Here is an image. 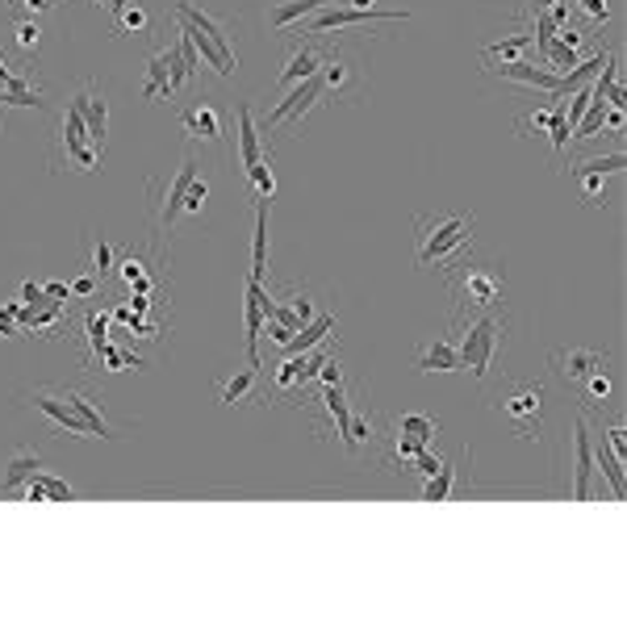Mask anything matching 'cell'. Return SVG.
<instances>
[{
  "instance_id": "obj_1",
  "label": "cell",
  "mask_w": 627,
  "mask_h": 627,
  "mask_svg": "<svg viewBox=\"0 0 627 627\" xmlns=\"http://www.w3.org/2000/svg\"><path fill=\"white\" fill-rule=\"evenodd\" d=\"M473 214H418L414 218V243H418V268H448L460 251L473 247Z\"/></svg>"
},
{
  "instance_id": "obj_2",
  "label": "cell",
  "mask_w": 627,
  "mask_h": 627,
  "mask_svg": "<svg viewBox=\"0 0 627 627\" xmlns=\"http://www.w3.org/2000/svg\"><path fill=\"white\" fill-rule=\"evenodd\" d=\"M448 293H452V314H464V310H494L498 297H502V285H506V268L502 264H481V260H452L448 268Z\"/></svg>"
},
{
  "instance_id": "obj_3",
  "label": "cell",
  "mask_w": 627,
  "mask_h": 627,
  "mask_svg": "<svg viewBox=\"0 0 627 627\" xmlns=\"http://www.w3.org/2000/svg\"><path fill=\"white\" fill-rule=\"evenodd\" d=\"M494 414L506 418V427L519 439H540V418H544V385L540 381H519L506 377L502 389H494Z\"/></svg>"
},
{
  "instance_id": "obj_4",
  "label": "cell",
  "mask_w": 627,
  "mask_h": 627,
  "mask_svg": "<svg viewBox=\"0 0 627 627\" xmlns=\"http://www.w3.org/2000/svg\"><path fill=\"white\" fill-rule=\"evenodd\" d=\"M506 310L502 314H481V318H473L469 327L464 322H452V335H460V343H456V356H460V368H469V373L477 377V381H485L490 377V360H494V352H498V343H502V335H506Z\"/></svg>"
},
{
  "instance_id": "obj_5",
  "label": "cell",
  "mask_w": 627,
  "mask_h": 627,
  "mask_svg": "<svg viewBox=\"0 0 627 627\" xmlns=\"http://www.w3.org/2000/svg\"><path fill=\"white\" fill-rule=\"evenodd\" d=\"M318 84H322V101H327V105L360 101V92H364V59H360V51L352 42H335V46L322 51Z\"/></svg>"
},
{
  "instance_id": "obj_6",
  "label": "cell",
  "mask_w": 627,
  "mask_h": 627,
  "mask_svg": "<svg viewBox=\"0 0 627 627\" xmlns=\"http://www.w3.org/2000/svg\"><path fill=\"white\" fill-rule=\"evenodd\" d=\"M101 155H105V147H97V143L88 138L84 113H80L76 105H67L63 126H59V143H55V151H51L55 172H59L63 164L76 168V172H97V168H101Z\"/></svg>"
},
{
  "instance_id": "obj_7",
  "label": "cell",
  "mask_w": 627,
  "mask_h": 627,
  "mask_svg": "<svg viewBox=\"0 0 627 627\" xmlns=\"http://www.w3.org/2000/svg\"><path fill=\"white\" fill-rule=\"evenodd\" d=\"M176 21H189V26H193L201 38L214 42L230 63H239V59H235V21L209 13L205 0H176Z\"/></svg>"
},
{
  "instance_id": "obj_8",
  "label": "cell",
  "mask_w": 627,
  "mask_h": 627,
  "mask_svg": "<svg viewBox=\"0 0 627 627\" xmlns=\"http://www.w3.org/2000/svg\"><path fill=\"white\" fill-rule=\"evenodd\" d=\"M381 21H410V13H389V9H318V17L314 21H301V34H310V38H318V34H331V30H356V26H381Z\"/></svg>"
},
{
  "instance_id": "obj_9",
  "label": "cell",
  "mask_w": 627,
  "mask_h": 627,
  "mask_svg": "<svg viewBox=\"0 0 627 627\" xmlns=\"http://www.w3.org/2000/svg\"><path fill=\"white\" fill-rule=\"evenodd\" d=\"M26 402H30L38 414L51 418V427H55L59 435H80V439L92 435V427L84 423V414L76 410V402L67 398V389H34V393H26Z\"/></svg>"
},
{
  "instance_id": "obj_10",
  "label": "cell",
  "mask_w": 627,
  "mask_h": 627,
  "mask_svg": "<svg viewBox=\"0 0 627 627\" xmlns=\"http://www.w3.org/2000/svg\"><path fill=\"white\" fill-rule=\"evenodd\" d=\"M272 310V289L264 281L247 276V293H243V331H247V364L264 368L260 360V335H264V322Z\"/></svg>"
},
{
  "instance_id": "obj_11",
  "label": "cell",
  "mask_w": 627,
  "mask_h": 627,
  "mask_svg": "<svg viewBox=\"0 0 627 627\" xmlns=\"http://www.w3.org/2000/svg\"><path fill=\"white\" fill-rule=\"evenodd\" d=\"M193 180H197V159H193V151H184L172 184L164 189V197L155 201V235H168V230H172V222L180 218V209H184V197H189V189H193Z\"/></svg>"
},
{
  "instance_id": "obj_12",
  "label": "cell",
  "mask_w": 627,
  "mask_h": 627,
  "mask_svg": "<svg viewBox=\"0 0 627 627\" xmlns=\"http://www.w3.org/2000/svg\"><path fill=\"white\" fill-rule=\"evenodd\" d=\"M318 101H322V84H318V72H314L310 80H301V84H293V88H289V97H285V101L276 105V109L268 113V118L260 122V134H276L285 122H289V126H297V122L306 118V113H310Z\"/></svg>"
},
{
  "instance_id": "obj_13",
  "label": "cell",
  "mask_w": 627,
  "mask_h": 627,
  "mask_svg": "<svg viewBox=\"0 0 627 627\" xmlns=\"http://www.w3.org/2000/svg\"><path fill=\"white\" fill-rule=\"evenodd\" d=\"M607 352H598V347H556V352L548 356L552 373L569 381V385H582L590 373H598V368H607Z\"/></svg>"
},
{
  "instance_id": "obj_14",
  "label": "cell",
  "mask_w": 627,
  "mask_h": 627,
  "mask_svg": "<svg viewBox=\"0 0 627 627\" xmlns=\"http://www.w3.org/2000/svg\"><path fill=\"white\" fill-rule=\"evenodd\" d=\"M180 130L189 134V138H201V143L226 147V122H222L218 105L209 101V97H201V101H193V105L180 109Z\"/></svg>"
},
{
  "instance_id": "obj_15",
  "label": "cell",
  "mask_w": 627,
  "mask_h": 627,
  "mask_svg": "<svg viewBox=\"0 0 627 627\" xmlns=\"http://www.w3.org/2000/svg\"><path fill=\"white\" fill-rule=\"evenodd\" d=\"M594 448H590V427L586 414H577V431H573V502H590L594 490Z\"/></svg>"
},
{
  "instance_id": "obj_16",
  "label": "cell",
  "mask_w": 627,
  "mask_h": 627,
  "mask_svg": "<svg viewBox=\"0 0 627 627\" xmlns=\"http://www.w3.org/2000/svg\"><path fill=\"white\" fill-rule=\"evenodd\" d=\"M485 72L498 76V80H510V84H527V88H544L548 97L561 84V72H552V67H536L527 59H510V63H485Z\"/></svg>"
},
{
  "instance_id": "obj_17",
  "label": "cell",
  "mask_w": 627,
  "mask_h": 627,
  "mask_svg": "<svg viewBox=\"0 0 627 627\" xmlns=\"http://www.w3.org/2000/svg\"><path fill=\"white\" fill-rule=\"evenodd\" d=\"M72 105L84 113L88 138H92L97 147H105V134H109V101H105V92H101L97 84H84L76 97H72Z\"/></svg>"
},
{
  "instance_id": "obj_18",
  "label": "cell",
  "mask_w": 627,
  "mask_h": 627,
  "mask_svg": "<svg viewBox=\"0 0 627 627\" xmlns=\"http://www.w3.org/2000/svg\"><path fill=\"white\" fill-rule=\"evenodd\" d=\"M172 59H176V42L172 46H159V51L147 59V84H143V97L147 101H172L176 88H172Z\"/></svg>"
},
{
  "instance_id": "obj_19",
  "label": "cell",
  "mask_w": 627,
  "mask_h": 627,
  "mask_svg": "<svg viewBox=\"0 0 627 627\" xmlns=\"http://www.w3.org/2000/svg\"><path fill=\"white\" fill-rule=\"evenodd\" d=\"M318 67H322V46H318L314 38H301V42L293 46V55H289V63H285L281 80H276V88H293V84H301V80H310Z\"/></svg>"
},
{
  "instance_id": "obj_20",
  "label": "cell",
  "mask_w": 627,
  "mask_h": 627,
  "mask_svg": "<svg viewBox=\"0 0 627 627\" xmlns=\"http://www.w3.org/2000/svg\"><path fill=\"white\" fill-rule=\"evenodd\" d=\"M327 5H331V0H272V5H268V26H272L276 34H289V30H297L310 13L327 9Z\"/></svg>"
},
{
  "instance_id": "obj_21",
  "label": "cell",
  "mask_w": 627,
  "mask_h": 627,
  "mask_svg": "<svg viewBox=\"0 0 627 627\" xmlns=\"http://www.w3.org/2000/svg\"><path fill=\"white\" fill-rule=\"evenodd\" d=\"M268 151L272 147H264V134L255 126V109H251V101H243L239 105V168L247 172L251 164H260Z\"/></svg>"
},
{
  "instance_id": "obj_22",
  "label": "cell",
  "mask_w": 627,
  "mask_h": 627,
  "mask_svg": "<svg viewBox=\"0 0 627 627\" xmlns=\"http://www.w3.org/2000/svg\"><path fill=\"white\" fill-rule=\"evenodd\" d=\"M414 364L423 373H460V356L452 339H435V343H418L414 347Z\"/></svg>"
},
{
  "instance_id": "obj_23",
  "label": "cell",
  "mask_w": 627,
  "mask_h": 627,
  "mask_svg": "<svg viewBox=\"0 0 627 627\" xmlns=\"http://www.w3.org/2000/svg\"><path fill=\"white\" fill-rule=\"evenodd\" d=\"M42 469L38 452H13L5 473H0V494H26V485L34 481V473Z\"/></svg>"
},
{
  "instance_id": "obj_24",
  "label": "cell",
  "mask_w": 627,
  "mask_h": 627,
  "mask_svg": "<svg viewBox=\"0 0 627 627\" xmlns=\"http://www.w3.org/2000/svg\"><path fill=\"white\" fill-rule=\"evenodd\" d=\"M268 209H272L268 197H255V235H251V272H247L255 281L268 276Z\"/></svg>"
},
{
  "instance_id": "obj_25",
  "label": "cell",
  "mask_w": 627,
  "mask_h": 627,
  "mask_svg": "<svg viewBox=\"0 0 627 627\" xmlns=\"http://www.w3.org/2000/svg\"><path fill=\"white\" fill-rule=\"evenodd\" d=\"M331 331H335V314H331V310H327V314H314V318L306 322V327H301V331H297V335L285 343V352H289V356L310 352V347H318V343L327 339Z\"/></svg>"
},
{
  "instance_id": "obj_26",
  "label": "cell",
  "mask_w": 627,
  "mask_h": 627,
  "mask_svg": "<svg viewBox=\"0 0 627 627\" xmlns=\"http://www.w3.org/2000/svg\"><path fill=\"white\" fill-rule=\"evenodd\" d=\"M255 389H260V368L247 364V368H239V373L230 377V381H218V398H222L226 406H243Z\"/></svg>"
},
{
  "instance_id": "obj_27",
  "label": "cell",
  "mask_w": 627,
  "mask_h": 627,
  "mask_svg": "<svg viewBox=\"0 0 627 627\" xmlns=\"http://www.w3.org/2000/svg\"><path fill=\"white\" fill-rule=\"evenodd\" d=\"M80 339L88 343L84 364H97L101 347L109 343V310H88V314H84V327H80Z\"/></svg>"
},
{
  "instance_id": "obj_28",
  "label": "cell",
  "mask_w": 627,
  "mask_h": 627,
  "mask_svg": "<svg viewBox=\"0 0 627 627\" xmlns=\"http://www.w3.org/2000/svg\"><path fill=\"white\" fill-rule=\"evenodd\" d=\"M569 176L577 180V193H582V201L586 205H594V209H602V205H607V172H594V168H569Z\"/></svg>"
},
{
  "instance_id": "obj_29",
  "label": "cell",
  "mask_w": 627,
  "mask_h": 627,
  "mask_svg": "<svg viewBox=\"0 0 627 627\" xmlns=\"http://www.w3.org/2000/svg\"><path fill=\"white\" fill-rule=\"evenodd\" d=\"M67 398H72V402H76V410L84 414V423L92 427V435H101V439H113V427H109V418H105V410H101L97 402H92V398H88V393H84V389H76V385H72V389H67Z\"/></svg>"
},
{
  "instance_id": "obj_30",
  "label": "cell",
  "mask_w": 627,
  "mask_h": 627,
  "mask_svg": "<svg viewBox=\"0 0 627 627\" xmlns=\"http://www.w3.org/2000/svg\"><path fill=\"white\" fill-rule=\"evenodd\" d=\"M393 431H402V435L418 439V444H435V435L444 431V423H439V418H431V414H402Z\"/></svg>"
},
{
  "instance_id": "obj_31",
  "label": "cell",
  "mask_w": 627,
  "mask_h": 627,
  "mask_svg": "<svg viewBox=\"0 0 627 627\" xmlns=\"http://www.w3.org/2000/svg\"><path fill=\"white\" fill-rule=\"evenodd\" d=\"M548 138H552V151L556 159H561V168H565V151H569V138H573V126L565 118V101H556L552 97V118H548Z\"/></svg>"
},
{
  "instance_id": "obj_32",
  "label": "cell",
  "mask_w": 627,
  "mask_h": 627,
  "mask_svg": "<svg viewBox=\"0 0 627 627\" xmlns=\"http://www.w3.org/2000/svg\"><path fill=\"white\" fill-rule=\"evenodd\" d=\"M109 30H113V38H126V34H147V30H151V17H147V9H143V0H134L130 9H122L118 17L109 21Z\"/></svg>"
},
{
  "instance_id": "obj_33",
  "label": "cell",
  "mask_w": 627,
  "mask_h": 627,
  "mask_svg": "<svg viewBox=\"0 0 627 627\" xmlns=\"http://www.w3.org/2000/svg\"><path fill=\"white\" fill-rule=\"evenodd\" d=\"M594 460H598V469L607 473V481H611V494H615V498H623V456H619V452L607 444V439H598Z\"/></svg>"
},
{
  "instance_id": "obj_34",
  "label": "cell",
  "mask_w": 627,
  "mask_h": 627,
  "mask_svg": "<svg viewBox=\"0 0 627 627\" xmlns=\"http://www.w3.org/2000/svg\"><path fill=\"white\" fill-rule=\"evenodd\" d=\"M97 364L105 368V373H122V368H143L147 360L134 352V347H118V343H105L101 347V356H97Z\"/></svg>"
},
{
  "instance_id": "obj_35",
  "label": "cell",
  "mask_w": 627,
  "mask_h": 627,
  "mask_svg": "<svg viewBox=\"0 0 627 627\" xmlns=\"http://www.w3.org/2000/svg\"><path fill=\"white\" fill-rule=\"evenodd\" d=\"M611 393H615V381H611L607 368H598V373H590V377L582 381V402H586V406H594V410L607 406Z\"/></svg>"
},
{
  "instance_id": "obj_36",
  "label": "cell",
  "mask_w": 627,
  "mask_h": 627,
  "mask_svg": "<svg viewBox=\"0 0 627 627\" xmlns=\"http://www.w3.org/2000/svg\"><path fill=\"white\" fill-rule=\"evenodd\" d=\"M527 42H531V34H510V38H502L494 46H485L481 63H510V59H519L527 51Z\"/></svg>"
},
{
  "instance_id": "obj_37",
  "label": "cell",
  "mask_w": 627,
  "mask_h": 627,
  "mask_svg": "<svg viewBox=\"0 0 627 627\" xmlns=\"http://www.w3.org/2000/svg\"><path fill=\"white\" fill-rule=\"evenodd\" d=\"M456 464H448L444 460V469H439L435 477H427V485H423V502H444L452 490H456Z\"/></svg>"
},
{
  "instance_id": "obj_38",
  "label": "cell",
  "mask_w": 627,
  "mask_h": 627,
  "mask_svg": "<svg viewBox=\"0 0 627 627\" xmlns=\"http://www.w3.org/2000/svg\"><path fill=\"white\" fill-rule=\"evenodd\" d=\"M569 5L586 21V30H602L611 21V0H569Z\"/></svg>"
},
{
  "instance_id": "obj_39",
  "label": "cell",
  "mask_w": 627,
  "mask_h": 627,
  "mask_svg": "<svg viewBox=\"0 0 627 627\" xmlns=\"http://www.w3.org/2000/svg\"><path fill=\"white\" fill-rule=\"evenodd\" d=\"M13 42H17V51L26 55V59H34L38 55V46H42V26L34 17H21L17 26H13Z\"/></svg>"
},
{
  "instance_id": "obj_40",
  "label": "cell",
  "mask_w": 627,
  "mask_h": 627,
  "mask_svg": "<svg viewBox=\"0 0 627 627\" xmlns=\"http://www.w3.org/2000/svg\"><path fill=\"white\" fill-rule=\"evenodd\" d=\"M247 184L255 189V197H268V201H272V193H276V176H272V151L260 159V164H251V168H247Z\"/></svg>"
},
{
  "instance_id": "obj_41",
  "label": "cell",
  "mask_w": 627,
  "mask_h": 627,
  "mask_svg": "<svg viewBox=\"0 0 627 627\" xmlns=\"http://www.w3.org/2000/svg\"><path fill=\"white\" fill-rule=\"evenodd\" d=\"M548 118H552V105H540L536 113H519V118H515V130H519L523 138H531V134H548Z\"/></svg>"
},
{
  "instance_id": "obj_42",
  "label": "cell",
  "mask_w": 627,
  "mask_h": 627,
  "mask_svg": "<svg viewBox=\"0 0 627 627\" xmlns=\"http://www.w3.org/2000/svg\"><path fill=\"white\" fill-rule=\"evenodd\" d=\"M88 272H97L101 285L113 276V247H109V239H101V235H97V243H92V264H88Z\"/></svg>"
},
{
  "instance_id": "obj_43",
  "label": "cell",
  "mask_w": 627,
  "mask_h": 627,
  "mask_svg": "<svg viewBox=\"0 0 627 627\" xmlns=\"http://www.w3.org/2000/svg\"><path fill=\"white\" fill-rule=\"evenodd\" d=\"M38 485H42V490H46V498H55V502H72L76 498V490H72V485H67V481H59V477H51V473H42L38 469V477H34Z\"/></svg>"
},
{
  "instance_id": "obj_44",
  "label": "cell",
  "mask_w": 627,
  "mask_h": 627,
  "mask_svg": "<svg viewBox=\"0 0 627 627\" xmlns=\"http://www.w3.org/2000/svg\"><path fill=\"white\" fill-rule=\"evenodd\" d=\"M439 469H444V456L431 452V448H423V452L410 460V473H418V477H435Z\"/></svg>"
},
{
  "instance_id": "obj_45",
  "label": "cell",
  "mask_w": 627,
  "mask_h": 627,
  "mask_svg": "<svg viewBox=\"0 0 627 627\" xmlns=\"http://www.w3.org/2000/svg\"><path fill=\"white\" fill-rule=\"evenodd\" d=\"M577 168H594V172H607V176H619L623 172V151H611V155H594V159H582Z\"/></svg>"
},
{
  "instance_id": "obj_46",
  "label": "cell",
  "mask_w": 627,
  "mask_h": 627,
  "mask_svg": "<svg viewBox=\"0 0 627 627\" xmlns=\"http://www.w3.org/2000/svg\"><path fill=\"white\" fill-rule=\"evenodd\" d=\"M552 34H556V21H552V17H548V13L540 9V13H536V34H531V38H536V46H540V59L548 55V46H552Z\"/></svg>"
},
{
  "instance_id": "obj_47",
  "label": "cell",
  "mask_w": 627,
  "mask_h": 627,
  "mask_svg": "<svg viewBox=\"0 0 627 627\" xmlns=\"http://www.w3.org/2000/svg\"><path fill=\"white\" fill-rule=\"evenodd\" d=\"M205 197H209V180H193V189H189V197H184V209H180V214H201V209H205Z\"/></svg>"
},
{
  "instance_id": "obj_48",
  "label": "cell",
  "mask_w": 627,
  "mask_h": 627,
  "mask_svg": "<svg viewBox=\"0 0 627 627\" xmlns=\"http://www.w3.org/2000/svg\"><path fill=\"white\" fill-rule=\"evenodd\" d=\"M67 289H72V297H97L101 276L97 272H84V276H76V281H67Z\"/></svg>"
},
{
  "instance_id": "obj_49",
  "label": "cell",
  "mask_w": 627,
  "mask_h": 627,
  "mask_svg": "<svg viewBox=\"0 0 627 627\" xmlns=\"http://www.w3.org/2000/svg\"><path fill=\"white\" fill-rule=\"evenodd\" d=\"M21 301H26V306H46L51 297H46V289H42V285L26 281V285H21Z\"/></svg>"
},
{
  "instance_id": "obj_50",
  "label": "cell",
  "mask_w": 627,
  "mask_h": 627,
  "mask_svg": "<svg viewBox=\"0 0 627 627\" xmlns=\"http://www.w3.org/2000/svg\"><path fill=\"white\" fill-rule=\"evenodd\" d=\"M46 289V297H51V301H72V289H67L63 281H51V285H42Z\"/></svg>"
},
{
  "instance_id": "obj_51",
  "label": "cell",
  "mask_w": 627,
  "mask_h": 627,
  "mask_svg": "<svg viewBox=\"0 0 627 627\" xmlns=\"http://www.w3.org/2000/svg\"><path fill=\"white\" fill-rule=\"evenodd\" d=\"M21 5H26L30 13H55L59 0H21Z\"/></svg>"
},
{
  "instance_id": "obj_52",
  "label": "cell",
  "mask_w": 627,
  "mask_h": 627,
  "mask_svg": "<svg viewBox=\"0 0 627 627\" xmlns=\"http://www.w3.org/2000/svg\"><path fill=\"white\" fill-rule=\"evenodd\" d=\"M130 5H134V0H109V5H105V13H109V21H113V17H118L122 9H130Z\"/></svg>"
},
{
  "instance_id": "obj_53",
  "label": "cell",
  "mask_w": 627,
  "mask_h": 627,
  "mask_svg": "<svg viewBox=\"0 0 627 627\" xmlns=\"http://www.w3.org/2000/svg\"><path fill=\"white\" fill-rule=\"evenodd\" d=\"M347 9H377V0H347Z\"/></svg>"
},
{
  "instance_id": "obj_54",
  "label": "cell",
  "mask_w": 627,
  "mask_h": 627,
  "mask_svg": "<svg viewBox=\"0 0 627 627\" xmlns=\"http://www.w3.org/2000/svg\"><path fill=\"white\" fill-rule=\"evenodd\" d=\"M548 5H552V0H531V9H536V13H540V9H548Z\"/></svg>"
},
{
  "instance_id": "obj_55",
  "label": "cell",
  "mask_w": 627,
  "mask_h": 627,
  "mask_svg": "<svg viewBox=\"0 0 627 627\" xmlns=\"http://www.w3.org/2000/svg\"><path fill=\"white\" fill-rule=\"evenodd\" d=\"M92 5H97V9H105V5H109V0H92Z\"/></svg>"
}]
</instances>
